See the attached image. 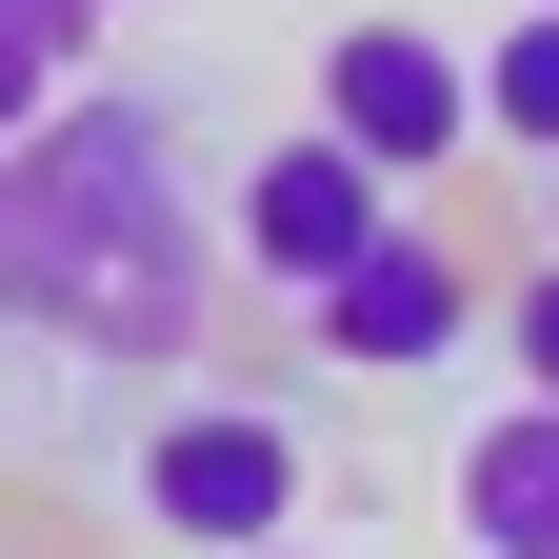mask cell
Masks as SVG:
<instances>
[{"label":"cell","instance_id":"obj_1","mask_svg":"<svg viewBox=\"0 0 559 559\" xmlns=\"http://www.w3.org/2000/svg\"><path fill=\"white\" fill-rule=\"evenodd\" d=\"M240 221L200 200L180 120L140 81H60L21 140H0V340H60L100 380H180L221 340Z\"/></svg>","mask_w":559,"mask_h":559},{"label":"cell","instance_id":"obj_2","mask_svg":"<svg viewBox=\"0 0 559 559\" xmlns=\"http://www.w3.org/2000/svg\"><path fill=\"white\" fill-rule=\"evenodd\" d=\"M120 500L160 520L180 559H260V539H300V500H320V460H300V419H280V400H240V380H200V400H160V419H140Z\"/></svg>","mask_w":559,"mask_h":559},{"label":"cell","instance_id":"obj_3","mask_svg":"<svg viewBox=\"0 0 559 559\" xmlns=\"http://www.w3.org/2000/svg\"><path fill=\"white\" fill-rule=\"evenodd\" d=\"M320 120L419 200V180H460V140H479V60H460L440 21H340V40H320Z\"/></svg>","mask_w":559,"mask_h":559},{"label":"cell","instance_id":"obj_4","mask_svg":"<svg viewBox=\"0 0 559 559\" xmlns=\"http://www.w3.org/2000/svg\"><path fill=\"white\" fill-rule=\"evenodd\" d=\"M221 221H240V280L320 300V280H340V260H360V240L400 221V180H380L340 120H300V140H260V160H240V200H221Z\"/></svg>","mask_w":559,"mask_h":559},{"label":"cell","instance_id":"obj_5","mask_svg":"<svg viewBox=\"0 0 559 559\" xmlns=\"http://www.w3.org/2000/svg\"><path fill=\"white\" fill-rule=\"evenodd\" d=\"M300 320H320V360H340V380H440L460 340H479V280H460V240H419V200H400V221L340 260Z\"/></svg>","mask_w":559,"mask_h":559},{"label":"cell","instance_id":"obj_6","mask_svg":"<svg viewBox=\"0 0 559 559\" xmlns=\"http://www.w3.org/2000/svg\"><path fill=\"white\" fill-rule=\"evenodd\" d=\"M440 500H460V559H559V400H539V380L460 440Z\"/></svg>","mask_w":559,"mask_h":559},{"label":"cell","instance_id":"obj_7","mask_svg":"<svg viewBox=\"0 0 559 559\" xmlns=\"http://www.w3.org/2000/svg\"><path fill=\"white\" fill-rule=\"evenodd\" d=\"M100 21H120V0H0V140H21V120L100 60Z\"/></svg>","mask_w":559,"mask_h":559},{"label":"cell","instance_id":"obj_8","mask_svg":"<svg viewBox=\"0 0 559 559\" xmlns=\"http://www.w3.org/2000/svg\"><path fill=\"white\" fill-rule=\"evenodd\" d=\"M479 140H520V160H559V0L479 40Z\"/></svg>","mask_w":559,"mask_h":559},{"label":"cell","instance_id":"obj_9","mask_svg":"<svg viewBox=\"0 0 559 559\" xmlns=\"http://www.w3.org/2000/svg\"><path fill=\"white\" fill-rule=\"evenodd\" d=\"M520 380H539V400H559V260H539V280H520Z\"/></svg>","mask_w":559,"mask_h":559},{"label":"cell","instance_id":"obj_10","mask_svg":"<svg viewBox=\"0 0 559 559\" xmlns=\"http://www.w3.org/2000/svg\"><path fill=\"white\" fill-rule=\"evenodd\" d=\"M260 559H300V539H260Z\"/></svg>","mask_w":559,"mask_h":559}]
</instances>
